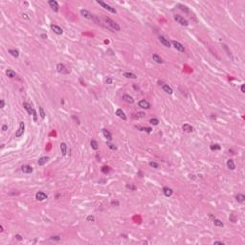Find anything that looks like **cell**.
Listing matches in <instances>:
<instances>
[{
  "instance_id": "1",
  "label": "cell",
  "mask_w": 245,
  "mask_h": 245,
  "mask_svg": "<svg viewBox=\"0 0 245 245\" xmlns=\"http://www.w3.org/2000/svg\"><path fill=\"white\" fill-rule=\"evenodd\" d=\"M103 19L104 20V22L111 28V29H113V30H115V31H120L121 30V27L119 26V24L117 23V22H115L113 19H111L110 17H108V16H103Z\"/></svg>"
},
{
  "instance_id": "2",
  "label": "cell",
  "mask_w": 245,
  "mask_h": 245,
  "mask_svg": "<svg viewBox=\"0 0 245 245\" xmlns=\"http://www.w3.org/2000/svg\"><path fill=\"white\" fill-rule=\"evenodd\" d=\"M80 14L84 17V18H87V19H90V20H93V21H95L97 24H100V21L98 20V18L96 17V16H94L93 14L90 12H88L87 10H80Z\"/></svg>"
},
{
  "instance_id": "3",
  "label": "cell",
  "mask_w": 245,
  "mask_h": 245,
  "mask_svg": "<svg viewBox=\"0 0 245 245\" xmlns=\"http://www.w3.org/2000/svg\"><path fill=\"white\" fill-rule=\"evenodd\" d=\"M56 70H57L59 73L63 74V75H67V74H69V72H70L69 69L63 63H57L56 64Z\"/></svg>"
},
{
  "instance_id": "4",
  "label": "cell",
  "mask_w": 245,
  "mask_h": 245,
  "mask_svg": "<svg viewBox=\"0 0 245 245\" xmlns=\"http://www.w3.org/2000/svg\"><path fill=\"white\" fill-rule=\"evenodd\" d=\"M97 3H98L99 5H100L102 7H104V8L105 10H107L108 12H112V13H117V11L115 10V8H112L110 5L106 4L105 2L100 1V0H97Z\"/></svg>"
},
{
  "instance_id": "5",
  "label": "cell",
  "mask_w": 245,
  "mask_h": 245,
  "mask_svg": "<svg viewBox=\"0 0 245 245\" xmlns=\"http://www.w3.org/2000/svg\"><path fill=\"white\" fill-rule=\"evenodd\" d=\"M173 18H174V20H175L176 22H178V23H179L180 25H182V26H188V25H189L188 21H187L183 16H179V14H174Z\"/></svg>"
},
{
  "instance_id": "6",
  "label": "cell",
  "mask_w": 245,
  "mask_h": 245,
  "mask_svg": "<svg viewBox=\"0 0 245 245\" xmlns=\"http://www.w3.org/2000/svg\"><path fill=\"white\" fill-rule=\"evenodd\" d=\"M24 130H25V124L23 123V122H20L19 123V127H18V129L16 131V137H21L22 135H23V133H24Z\"/></svg>"
},
{
  "instance_id": "7",
  "label": "cell",
  "mask_w": 245,
  "mask_h": 245,
  "mask_svg": "<svg viewBox=\"0 0 245 245\" xmlns=\"http://www.w3.org/2000/svg\"><path fill=\"white\" fill-rule=\"evenodd\" d=\"M171 44L173 45V47L176 49V50H178L179 52H185V48H184V46L181 44L180 42H178V41H175V40H173V41H171Z\"/></svg>"
},
{
  "instance_id": "8",
  "label": "cell",
  "mask_w": 245,
  "mask_h": 245,
  "mask_svg": "<svg viewBox=\"0 0 245 245\" xmlns=\"http://www.w3.org/2000/svg\"><path fill=\"white\" fill-rule=\"evenodd\" d=\"M138 104H139V106H140L141 108H143V109H149V108H150V104L148 102V100H141L140 102L138 103Z\"/></svg>"
},
{
  "instance_id": "9",
  "label": "cell",
  "mask_w": 245,
  "mask_h": 245,
  "mask_svg": "<svg viewBox=\"0 0 245 245\" xmlns=\"http://www.w3.org/2000/svg\"><path fill=\"white\" fill-rule=\"evenodd\" d=\"M51 29H52V31H54V33L56 34V35H62V33H63V30L60 26H57V25L52 24L51 25Z\"/></svg>"
},
{
  "instance_id": "10",
  "label": "cell",
  "mask_w": 245,
  "mask_h": 245,
  "mask_svg": "<svg viewBox=\"0 0 245 245\" xmlns=\"http://www.w3.org/2000/svg\"><path fill=\"white\" fill-rule=\"evenodd\" d=\"M48 3H49L50 7L52 8V10L54 12H59V8L60 7H59V3H57L56 1H55V0H50Z\"/></svg>"
},
{
  "instance_id": "11",
  "label": "cell",
  "mask_w": 245,
  "mask_h": 245,
  "mask_svg": "<svg viewBox=\"0 0 245 245\" xmlns=\"http://www.w3.org/2000/svg\"><path fill=\"white\" fill-rule=\"evenodd\" d=\"M159 41L161 42V44H163L165 47L167 48H169L170 47V42L169 41V39H167L165 36H159Z\"/></svg>"
},
{
  "instance_id": "12",
  "label": "cell",
  "mask_w": 245,
  "mask_h": 245,
  "mask_svg": "<svg viewBox=\"0 0 245 245\" xmlns=\"http://www.w3.org/2000/svg\"><path fill=\"white\" fill-rule=\"evenodd\" d=\"M36 199L38 201H44L45 199H47V195L46 193H44L43 192H38L36 194Z\"/></svg>"
},
{
  "instance_id": "13",
  "label": "cell",
  "mask_w": 245,
  "mask_h": 245,
  "mask_svg": "<svg viewBox=\"0 0 245 245\" xmlns=\"http://www.w3.org/2000/svg\"><path fill=\"white\" fill-rule=\"evenodd\" d=\"M21 170H22V172H24V173L29 174V173H32L34 169H33V168H32L31 166H29V165H24V166L21 167Z\"/></svg>"
},
{
  "instance_id": "14",
  "label": "cell",
  "mask_w": 245,
  "mask_h": 245,
  "mask_svg": "<svg viewBox=\"0 0 245 245\" xmlns=\"http://www.w3.org/2000/svg\"><path fill=\"white\" fill-rule=\"evenodd\" d=\"M48 161H49V157L48 156H43V157H41V158H39V159H38L37 164H38V166H44Z\"/></svg>"
},
{
  "instance_id": "15",
  "label": "cell",
  "mask_w": 245,
  "mask_h": 245,
  "mask_svg": "<svg viewBox=\"0 0 245 245\" xmlns=\"http://www.w3.org/2000/svg\"><path fill=\"white\" fill-rule=\"evenodd\" d=\"M182 129L185 132H193V127L189 124H184L182 125Z\"/></svg>"
},
{
  "instance_id": "16",
  "label": "cell",
  "mask_w": 245,
  "mask_h": 245,
  "mask_svg": "<svg viewBox=\"0 0 245 245\" xmlns=\"http://www.w3.org/2000/svg\"><path fill=\"white\" fill-rule=\"evenodd\" d=\"M163 193H164V194L167 197H169V196H171L172 193H173V191H172L170 188H169V187H164V188H163Z\"/></svg>"
},
{
  "instance_id": "17",
  "label": "cell",
  "mask_w": 245,
  "mask_h": 245,
  "mask_svg": "<svg viewBox=\"0 0 245 245\" xmlns=\"http://www.w3.org/2000/svg\"><path fill=\"white\" fill-rule=\"evenodd\" d=\"M23 107L27 110V112H28V114L29 115H32L33 114V108H32V106H31V104H28V103H23Z\"/></svg>"
},
{
  "instance_id": "18",
  "label": "cell",
  "mask_w": 245,
  "mask_h": 245,
  "mask_svg": "<svg viewBox=\"0 0 245 245\" xmlns=\"http://www.w3.org/2000/svg\"><path fill=\"white\" fill-rule=\"evenodd\" d=\"M162 89H163L167 94H169V95H171L172 92H173V91H172V89H171L170 86H169L168 84H165V83L162 85Z\"/></svg>"
},
{
  "instance_id": "19",
  "label": "cell",
  "mask_w": 245,
  "mask_h": 245,
  "mask_svg": "<svg viewBox=\"0 0 245 245\" xmlns=\"http://www.w3.org/2000/svg\"><path fill=\"white\" fill-rule=\"evenodd\" d=\"M116 115H117V116H118L119 118L123 119L124 121H125V120H126V116H125V112H124L122 109H117V110H116Z\"/></svg>"
},
{
  "instance_id": "20",
  "label": "cell",
  "mask_w": 245,
  "mask_h": 245,
  "mask_svg": "<svg viewBox=\"0 0 245 245\" xmlns=\"http://www.w3.org/2000/svg\"><path fill=\"white\" fill-rule=\"evenodd\" d=\"M103 134H104V136L108 141H111V140H112V135H111V133L109 132V130H107L106 128H103Z\"/></svg>"
},
{
  "instance_id": "21",
  "label": "cell",
  "mask_w": 245,
  "mask_h": 245,
  "mask_svg": "<svg viewBox=\"0 0 245 245\" xmlns=\"http://www.w3.org/2000/svg\"><path fill=\"white\" fill-rule=\"evenodd\" d=\"M152 60H153V61H155V62L158 63V64L163 63V60H162L157 54H153V55H152Z\"/></svg>"
},
{
  "instance_id": "22",
  "label": "cell",
  "mask_w": 245,
  "mask_h": 245,
  "mask_svg": "<svg viewBox=\"0 0 245 245\" xmlns=\"http://www.w3.org/2000/svg\"><path fill=\"white\" fill-rule=\"evenodd\" d=\"M6 75H7V77H9L10 79H13V78H16V72H14L13 70H12V69L6 70Z\"/></svg>"
},
{
  "instance_id": "23",
  "label": "cell",
  "mask_w": 245,
  "mask_h": 245,
  "mask_svg": "<svg viewBox=\"0 0 245 245\" xmlns=\"http://www.w3.org/2000/svg\"><path fill=\"white\" fill-rule=\"evenodd\" d=\"M227 167H228L229 169H231V170H234L236 169V165H235V163H234V161L232 159L227 160Z\"/></svg>"
},
{
  "instance_id": "24",
  "label": "cell",
  "mask_w": 245,
  "mask_h": 245,
  "mask_svg": "<svg viewBox=\"0 0 245 245\" xmlns=\"http://www.w3.org/2000/svg\"><path fill=\"white\" fill-rule=\"evenodd\" d=\"M123 100H125V102L128 103V104H133V103H134L133 98L130 97L129 95H124V96H123Z\"/></svg>"
},
{
  "instance_id": "25",
  "label": "cell",
  "mask_w": 245,
  "mask_h": 245,
  "mask_svg": "<svg viewBox=\"0 0 245 245\" xmlns=\"http://www.w3.org/2000/svg\"><path fill=\"white\" fill-rule=\"evenodd\" d=\"M124 77H125L126 79H132V80H136L137 79V76L133 73H129V72H125V73L123 74Z\"/></svg>"
},
{
  "instance_id": "26",
  "label": "cell",
  "mask_w": 245,
  "mask_h": 245,
  "mask_svg": "<svg viewBox=\"0 0 245 245\" xmlns=\"http://www.w3.org/2000/svg\"><path fill=\"white\" fill-rule=\"evenodd\" d=\"M60 150H61V153L63 156L66 155V151H67V145L65 143H61L60 144Z\"/></svg>"
},
{
  "instance_id": "27",
  "label": "cell",
  "mask_w": 245,
  "mask_h": 245,
  "mask_svg": "<svg viewBox=\"0 0 245 245\" xmlns=\"http://www.w3.org/2000/svg\"><path fill=\"white\" fill-rule=\"evenodd\" d=\"M236 200L239 203H243L245 201V195L244 194H237L236 196Z\"/></svg>"
},
{
  "instance_id": "28",
  "label": "cell",
  "mask_w": 245,
  "mask_h": 245,
  "mask_svg": "<svg viewBox=\"0 0 245 245\" xmlns=\"http://www.w3.org/2000/svg\"><path fill=\"white\" fill-rule=\"evenodd\" d=\"M9 53H10L13 57H18V56H19V52H18L17 50L10 49V50H9Z\"/></svg>"
},
{
  "instance_id": "29",
  "label": "cell",
  "mask_w": 245,
  "mask_h": 245,
  "mask_svg": "<svg viewBox=\"0 0 245 245\" xmlns=\"http://www.w3.org/2000/svg\"><path fill=\"white\" fill-rule=\"evenodd\" d=\"M90 145H91V148H92L93 149H95V150H97V149H99V145H98V143H97L95 140H92V141H91Z\"/></svg>"
},
{
  "instance_id": "30",
  "label": "cell",
  "mask_w": 245,
  "mask_h": 245,
  "mask_svg": "<svg viewBox=\"0 0 245 245\" xmlns=\"http://www.w3.org/2000/svg\"><path fill=\"white\" fill-rule=\"evenodd\" d=\"M213 224L215 225V226H217V227H223V223H222V221L221 220H219V219H217V218H214L213 219Z\"/></svg>"
},
{
  "instance_id": "31",
  "label": "cell",
  "mask_w": 245,
  "mask_h": 245,
  "mask_svg": "<svg viewBox=\"0 0 245 245\" xmlns=\"http://www.w3.org/2000/svg\"><path fill=\"white\" fill-rule=\"evenodd\" d=\"M221 149V147L218 145V144H213V145H211V149L212 150H219Z\"/></svg>"
},
{
  "instance_id": "32",
  "label": "cell",
  "mask_w": 245,
  "mask_h": 245,
  "mask_svg": "<svg viewBox=\"0 0 245 245\" xmlns=\"http://www.w3.org/2000/svg\"><path fill=\"white\" fill-rule=\"evenodd\" d=\"M109 171H110V168H109V167H107V166H104V167L102 168V172H103L104 174H107Z\"/></svg>"
},
{
  "instance_id": "33",
  "label": "cell",
  "mask_w": 245,
  "mask_h": 245,
  "mask_svg": "<svg viewBox=\"0 0 245 245\" xmlns=\"http://www.w3.org/2000/svg\"><path fill=\"white\" fill-rule=\"evenodd\" d=\"M178 7H179V9L181 10V11H183V12H190V10L187 8L186 6H184V5H181V4H179L178 5Z\"/></svg>"
},
{
  "instance_id": "34",
  "label": "cell",
  "mask_w": 245,
  "mask_h": 245,
  "mask_svg": "<svg viewBox=\"0 0 245 245\" xmlns=\"http://www.w3.org/2000/svg\"><path fill=\"white\" fill-rule=\"evenodd\" d=\"M38 110H39V115H40V117H41L42 119H44V118H45V112H44V110H43V108H42L41 106H39Z\"/></svg>"
},
{
  "instance_id": "35",
  "label": "cell",
  "mask_w": 245,
  "mask_h": 245,
  "mask_svg": "<svg viewBox=\"0 0 245 245\" xmlns=\"http://www.w3.org/2000/svg\"><path fill=\"white\" fill-rule=\"evenodd\" d=\"M149 166H150L151 168H153V169H158V168H159V164L156 163V162H154V161L149 162Z\"/></svg>"
},
{
  "instance_id": "36",
  "label": "cell",
  "mask_w": 245,
  "mask_h": 245,
  "mask_svg": "<svg viewBox=\"0 0 245 245\" xmlns=\"http://www.w3.org/2000/svg\"><path fill=\"white\" fill-rule=\"evenodd\" d=\"M149 123L153 125H157L158 124H159V121H158V119H156V118H152V119L149 120Z\"/></svg>"
},
{
  "instance_id": "37",
  "label": "cell",
  "mask_w": 245,
  "mask_h": 245,
  "mask_svg": "<svg viewBox=\"0 0 245 245\" xmlns=\"http://www.w3.org/2000/svg\"><path fill=\"white\" fill-rule=\"evenodd\" d=\"M139 129H140L141 131H147L148 133H150L151 130H152V129H151L150 127H140Z\"/></svg>"
},
{
  "instance_id": "38",
  "label": "cell",
  "mask_w": 245,
  "mask_h": 245,
  "mask_svg": "<svg viewBox=\"0 0 245 245\" xmlns=\"http://www.w3.org/2000/svg\"><path fill=\"white\" fill-rule=\"evenodd\" d=\"M50 239H51V240H54V241H60L61 238H60V236H52V237H50Z\"/></svg>"
},
{
  "instance_id": "39",
  "label": "cell",
  "mask_w": 245,
  "mask_h": 245,
  "mask_svg": "<svg viewBox=\"0 0 245 245\" xmlns=\"http://www.w3.org/2000/svg\"><path fill=\"white\" fill-rule=\"evenodd\" d=\"M33 120H34V122L36 123V122H37V113H36V111L34 109L33 110Z\"/></svg>"
},
{
  "instance_id": "40",
  "label": "cell",
  "mask_w": 245,
  "mask_h": 245,
  "mask_svg": "<svg viewBox=\"0 0 245 245\" xmlns=\"http://www.w3.org/2000/svg\"><path fill=\"white\" fill-rule=\"evenodd\" d=\"M107 146H108V148L111 149H117V147L115 146V145H113V144L109 143V142H107Z\"/></svg>"
},
{
  "instance_id": "41",
  "label": "cell",
  "mask_w": 245,
  "mask_h": 245,
  "mask_svg": "<svg viewBox=\"0 0 245 245\" xmlns=\"http://www.w3.org/2000/svg\"><path fill=\"white\" fill-rule=\"evenodd\" d=\"M86 220L89 221V222H93V221L95 220V218H94L93 215H87V217H86Z\"/></svg>"
},
{
  "instance_id": "42",
  "label": "cell",
  "mask_w": 245,
  "mask_h": 245,
  "mask_svg": "<svg viewBox=\"0 0 245 245\" xmlns=\"http://www.w3.org/2000/svg\"><path fill=\"white\" fill-rule=\"evenodd\" d=\"M126 188L130 189V190H132V191H135V190H136V187H135L134 185H132V184H130V185L127 184V185H126Z\"/></svg>"
},
{
  "instance_id": "43",
  "label": "cell",
  "mask_w": 245,
  "mask_h": 245,
  "mask_svg": "<svg viewBox=\"0 0 245 245\" xmlns=\"http://www.w3.org/2000/svg\"><path fill=\"white\" fill-rule=\"evenodd\" d=\"M14 237H16V239H17V240H19V241H21V240L23 239V237H22L20 235H16V236H14Z\"/></svg>"
},
{
  "instance_id": "44",
  "label": "cell",
  "mask_w": 245,
  "mask_h": 245,
  "mask_svg": "<svg viewBox=\"0 0 245 245\" xmlns=\"http://www.w3.org/2000/svg\"><path fill=\"white\" fill-rule=\"evenodd\" d=\"M4 106H5V102L4 100H0V108H4Z\"/></svg>"
},
{
  "instance_id": "45",
  "label": "cell",
  "mask_w": 245,
  "mask_h": 245,
  "mask_svg": "<svg viewBox=\"0 0 245 245\" xmlns=\"http://www.w3.org/2000/svg\"><path fill=\"white\" fill-rule=\"evenodd\" d=\"M112 81H113V80H112L111 78H108V79H106V80H105V82H106L107 84H111Z\"/></svg>"
},
{
  "instance_id": "46",
  "label": "cell",
  "mask_w": 245,
  "mask_h": 245,
  "mask_svg": "<svg viewBox=\"0 0 245 245\" xmlns=\"http://www.w3.org/2000/svg\"><path fill=\"white\" fill-rule=\"evenodd\" d=\"M111 205L112 206H119V202H118V201H112Z\"/></svg>"
},
{
  "instance_id": "47",
  "label": "cell",
  "mask_w": 245,
  "mask_h": 245,
  "mask_svg": "<svg viewBox=\"0 0 245 245\" xmlns=\"http://www.w3.org/2000/svg\"><path fill=\"white\" fill-rule=\"evenodd\" d=\"M223 48H224V49H225V50H226V52H227V53H228V56H231V53H230V52H229V50H228V48H227V46H226V45H223Z\"/></svg>"
},
{
  "instance_id": "48",
  "label": "cell",
  "mask_w": 245,
  "mask_h": 245,
  "mask_svg": "<svg viewBox=\"0 0 245 245\" xmlns=\"http://www.w3.org/2000/svg\"><path fill=\"white\" fill-rule=\"evenodd\" d=\"M213 244H220V245H224V242H222V241H214Z\"/></svg>"
},
{
  "instance_id": "49",
  "label": "cell",
  "mask_w": 245,
  "mask_h": 245,
  "mask_svg": "<svg viewBox=\"0 0 245 245\" xmlns=\"http://www.w3.org/2000/svg\"><path fill=\"white\" fill-rule=\"evenodd\" d=\"M241 92H242V93H245V85H244V84L241 85Z\"/></svg>"
},
{
  "instance_id": "50",
  "label": "cell",
  "mask_w": 245,
  "mask_h": 245,
  "mask_svg": "<svg viewBox=\"0 0 245 245\" xmlns=\"http://www.w3.org/2000/svg\"><path fill=\"white\" fill-rule=\"evenodd\" d=\"M7 129H8V126H7L6 125H4L2 126V130H3V131H6Z\"/></svg>"
},
{
  "instance_id": "51",
  "label": "cell",
  "mask_w": 245,
  "mask_h": 245,
  "mask_svg": "<svg viewBox=\"0 0 245 245\" xmlns=\"http://www.w3.org/2000/svg\"><path fill=\"white\" fill-rule=\"evenodd\" d=\"M231 219H232V220H233V222H236V218H235V217H234V215H233V214H232V215H231Z\"/></svg>"
},
{
  "instance_id": "52",
  "label": "cell",
  "mask_w": 245,
  "mask_h": 245,
  "mask_svg": "<svg viewBox=\"0 0 245 245\" xmlns=\"http://www.w3.org/2000/svg\"><path fill=\"white\" fill-rule=\"evenodd\" d=\"M41 37L44 39V38H47V36H46V35H41Z\"/></svg>"
},
{
  "instance_id": "53",
  "label": "cell",
  "mask_w": 245,
  "mask_h": 245,
  "mask_svg": "<svg viewBox=\"0 0 245 245\" xmlns=\"http://www.w3.org/2000/svg\"><path fill=\"white\" fill-rule=\"evenodd\" d=\"M0 231L3 232V226H0Z\"/></svg>"
}]
</instances>
